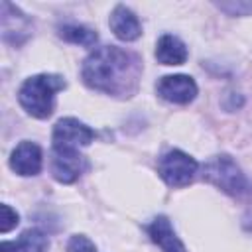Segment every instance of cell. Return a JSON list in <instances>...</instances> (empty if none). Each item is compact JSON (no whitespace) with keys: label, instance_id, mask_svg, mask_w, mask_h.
Returning a JSON list of instances; mask_svg holds the SVG:
<instances>
[{"label":"cell","instance_id":"cell-1","mask_svg":"<svg viewBox=\"0 0 252 252\" xmlns=\"http://www.w3.org/2000/svg\"><path fill=\"white\" fill-rule=\"evenodd\" d=\"M81 77L87 87L98 93L130 98L138 91L142 61L136 53L116 45L96 47L83 61Z\"/></svg>","mask_w":252,"mask_h":252},{"label":"cell","instance_id":"cell-2","mask_svg":"<svg viewBox=\"0 0 252 252\" xmlns=\"http://www.w3.org/2000/svg\"><path fill=\"white\" fill-rule=\"evenodd\" d=\"M61 89H65L63 77L39 73V75L28 77L22 83V87L18 91V100L30 116L47 118L55 106V93Z\"/></svg>","mask_w":252,"mask_h":252},{"label":"cell","instance_id":"cell-3","mask_svg":"<svg viewBox=\"0 0 252 252\" xmlns=\"http://www.w3.org/2000/svg\"><path fill=\"white\" fill-rule=\"evenodd\" d=\"M203 175L217 189H220L232 197H244V195H250V191H252V185L246 179V175L242 173V169L238 167V163L226 154L211 158L205 163Z\"/></svg>","mask_w":252,"mask_h":252},{"label":"cell","instance_id":"cell-4","mask_svg":"<svg viewBox=\"0 0 252 252\" xmlns=\"http://www.w3.org/2000/svg\"><path fill=\"white\" fill-rule=\"evenodd\" d=\"M197 169H199L197 161L181 150H169L158 161V173L169 187L189 185L193 181Z\"/></svg>","mask_w":252,"mask_h":252},{"label":"cell","instance_id":"cell-5","mask_svg":"<svg viewBox=\"0 0 252 252\" xmlns=\"http://www.w3.org/2000/svg\"><path fill=\"white\" fill-rule=\"evenodd\" d=\"M94 132L77 118H61L53 126V150H79L93 142Z\"/></svg>","mask_w":252,"mask_h":252},{"label":"cell","instance_id":"cell-6","mask_svg":"<svg viewBox=\"0 0 252 252\" xmlns=\"http://www.w3.org/2000/svg\"><path fill=\"white\" fill-rule=\"evenodd\" d=\"M158 94L173 104H187L197 96V83L189 75H165L156 85Z\"/></svg>","mask_w":252,"mask_h":252},{"label":"cell","instance_id":"cell-7","mask_svg":"<svg viewBox=\"0 0 252 252\" xmlns=\"http://www.w3.org/2000/svg\"><path fill=\"white\" fill-rule=\"evenodd\" d=\"M41 163H43L41 148L30 140L20 142L10 154V167L24 177L37 175L41 171Z\"/></svg>","mask_w":252,"mask_h":252},{"label":"cell","instance_id":"cell-8","mask_svg":"<svg viewBox=\"0 0 252 252\" xmlns=\"http://www.w3.org/2000/svg\"><path fill=\"white\" fill-rule=\"evenodd\" d=\"M85 169V158L79 150H53L51 173L59 183H73Z\"/></svg>","mask_w":252,"mask_h":252},{"label":"cell","instance_id":"cell-9","mask_svg":"<svg viewBox=\"0 0 252 252\" xmlns=\"http://www.w3.org/2000/svg\"><path fill=\"white\" fill-rule=\"evenodd\" d=\"M108 26L120 41H134L142 35V24H140L138 16L124 4L114 6V10L110 12V18H108Z\"/></svg>","mask_w":252,"mask_h":252},{"label":"cell","instance_id":"cell-10","mask_svg":"<svg viewBox=\"0 0 252 252\" xmlns=\"http://www.w3.org/2000/svg\"><path fill=\"white\" fill-rule=\"evenodd\" d=\"M148 234L163 252H185L183 242L175 234L169 219L163 217V215H159L152 220V224L148 226Z\"/></svg>","mask_w":252,"mask_h":252},{"label":"cell","instance_id":"cell-11","mask_svg":"<svg viewBox=\"0 0 252 252\" xmlns=\"http://www.w3.org/2000/svg\"><path fill=\"white\" fill-rule=\"evenodd\" d=\"M156 59L163 65H181L187 61V47L177 35L163 33L156 43Z\"/></svg>","mask_w":252,"mask_h":252},{"label":"cell","instance_id":"cell-12","mask_svg":"<svg viewBox=\"0 0 252 252\" xmlns=\"http://www.w3.org/2000/svg\"><path fill=\"white\" fill-rule=\"evenodd\" d=\"M59 35L69 41V43H77V45H83V47H91L96 43L98 35L96 32H93L91 28L87 26H77V24H67V26H61L59 28Z\"/></svg>","mask_w":252,"mask_h":252},{"label":"cell","instance_id":"cell-13","mask_svg":"<svg viewBox=\"0 0 252 252\" xmlns=\"http://www.w3.org/2000/svg\"><path fill=\"white\" fill-rule=\"evenodd\" d=\"M18 248L22 252H47L49 240L39 228H28L18 238Z\"/></svg>","mask_w":252,"mask_h":252},{"label":"cell","instance_id":"cell-14","mask_svg":"<svg viewBox=\"0 0 252 252\" xmlns=\"http://www.w3.org/2000/svg\"><path fill=\"white\" fill-rule=\"evenodd\" d=\"M18 220H20L18 213H16L10 205L2 203V205H0V232H8V230H12V228L18 224Z\"/></svg>","mask_w":252,"mask_h":252},{"label":"cell","instance_id":"cell-15","mask_svg":"<svg viewBox=\"0 0 252 252\" xmlns=\"http://www.w3.org/2000/svg\"><path fill=\"white\" fill-rule=\"evenodd\" d=\"M217 6L222 12L230 14V16H250L252 14V2H244V0H238V2H220Z\"/></svg>","mask_w":252,"mask_h":252},{"label":"cell","instance_id":"cell-16","mask_svg":"<svg viewBox=\"0 0 252 252\" xmlns=\"http://www.w3.org/2000/svg\"><path fill=\"white\" fill-rule=\"evenodd\" d=\"M67 250L69 252H96V246L85 234H75V236H71Z\"/></svg>","mask_w":252,"mask_h":252},{"label":"cell","instance_id":"cell-17","mask_svg":"<svg viewBox=\"0 0 252 252\" xmlns=\"http://www.w3.org/2000/svg\"><path fill=\"white\" fill-rule=\"evenodd\" d=\"M0 252H22V250L18 248V242H8V240H4V242L0 244Z\"/></svg>","mask_w":252,"mask_h":252}]
</instances>
